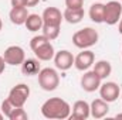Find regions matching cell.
<instances>
[{
  "instance_id": "cell-2",
  "label": "cell",
  "mask_w": 122,
  "mask_h": 120,
  "mask_svg": "<svg viewBox=\"0 0 122 120\" xmlns=\"http://www.w3.org/2000/svg\"><path fill=\"white\" fill-rule=\"evenodd\" d=\"M98 31L92 27H85V28H81L77 32H74L72 35V44L77 47V48H81V50H87L92 45H95L98 42Z\"/></svg>"
},
{
  "instance_id": "cell-15",
  "label": "cell",
  "mask_w": 122,
  "mask_h": 120,
  "mask_svg": "<svg viewBox=\"0 0 122 120\" xmlns=\"http://www.w3.org/2000/svg\"><path fill=\"white\" fill-rule=\"evenodd\" d=\"M10 21L16 26H21L26 23L27 17H29V11L26 7H11L10 13H9Z\"/></svg>"
},
{
  "instance_id": "cell-13",
  "label": "cell",
  "mask_w": 122,
  "mask_h": 120,
  "mask_svg": "<svg viewBox=\"0 0 122 120\" xmlns=\"http://www.w3.org/2000/svg\"><path fill=\"white\" fill-rule=\"evenodd\" d=\"M90 107H91V116L94 119H102V117H105L107 115H108V112H109V105H108V102H105L104 99H95V100H92V103L90 105Z\"/></svg>"
},
{
  "instance_id": "cell-29",
  "label": "cell",
  "mask_w": 122,
  "mask_h": 120,
  "mask_svg": "<svg viewBox=\"0 0 122 120\" xmlns=\"http://www.w3.org/2000/svg\"><path fill=\"white\" fill-rule=\"evenodd\" d=\"M118 31H119V34H122V17L119 18V21H118Z\"/></svg>"
},
{
  "instance_id": "cell-32",
  "label": "cell",
  "mask_w": 122,
  "mask_h": 120,
  "mask_svg": "<svg viewBox=\"0 0 122 120\" xmlns=\"http://www.w3.org/2000/svg\"><path fill=\"white\" fill-rule=\"evenodd\" d=\"M3 117H4V115H3V113H1V112H0V120L3 119Z\"/></svg>"
},
{
  "instance_id": "cell-9",
  "label": "cell",
  "mask_w": 122,
  "mask_h": 120,
  "mask_svg": "<svg viewBox=\"0 0 122 120\" xmlns=\"http://www.w3.org/2000/svg\"><path fill=\"white\" fill-rule=\"evenodd\" d=\"M95 62V55L90 50H84L74 58V66L78 71H88Z\"/></svg>"
},
{
  "instance_id": "cell-20",
  "label": "cell",
  "mask_w": 122,
  "mask_h": 120,
  "mask_svg": "<svg viewBox=\"0 0 122 120\" xmlns=\"http://www.w3.org/2000/svg\"><path fill=\"white\" fill-rule=\"evenodd\" d=\"M43 17L41 16H38V14H29V17H27V20H26V23H24V26H26V28L31 32H36V31L41 30L43 28Z\"/></svg>"
},
{
  "instance_id": "cell-1",
  "label": "cell",
  "mask_w": 122,
  "mask_h": 120,
  "mask_svg": "<svg viewBox=\"0 0 122 120\" xmlns=\"http://www.w3.org/2000/svg\"><path fill=\"white\" fill-rule=\"evenodd\" d=\"M41 115L46 119H68L71 115V106L61 97H50L41 106Z\"/></svg>"
},
{
  "instance_id": "cell-16",
  "label": "cell",
  "mask_w": 122,
  "mask_h": 120,
  "mask_svg": "<svg viewBox=\"0 0 122 120\" xmlns=\"http://www.w3.org/2000/svg\"><path fill=\"white\" fill-rule=\"evenodd\" d=\"M84 9H65L62 13V17L67 23L70 24H78L84 18Z\"/></svg>"
},
{
  "instance_id": "cell-27",
  "label": "cell",
  "mask_w": 122,
  "mask_h": 120,
  "mask_svg": "<svg viewBox=\"0 0 122 120\" xmlns=\"http://www.w3.org/2000/svg\"><path fill=\"white\" fill-rule=\"evenodd\" d=\"M6 61H4V58H3V55H0V75L4 72V69H6Z\"/></svg>"
},
{
  "instance_id": "cell-14",
  "label": "cell",
  "mask_w": 122,
  "mask_h": 120,
  "mask_svg": "<svg viewBox=\"0 0 122 120\" xmlns=\"http://www.w3.org/2000/svg\"><path fill=\"white\" fill-rule=\"evenodd\" d=\"M33 52H34V55L37 57L38 61H50V60H53L54 55H56L54 47H53V44H51L50 41L46 42V44H43L41 47H38V48L34 50Z\"/></svg>"
},
{
  "instance_id": "cell-5",
  "label": "cell",
  "mask_w": 122,
  "mask_h": 120,
  "mask_svg": "<svg viewBox=\"0 0 122 120\" xmlns=\"http://www.w3.org/2000/svg\"><path fill=\"white\" fill-rule=\"evenodd\" d=\"M122 17V3L111 0L105 4V10H104V23H107L108 26H114L119 21Z\"/></svg>"
},
{
  "instance_id": "cell-17",
  "label": "cell",
  "mask_w": 122,
  "mask_h": 120,
  "mask_svg": "<svg viewBox=\"0 0 122 120\" xmlns=\"http://www.w3.org/2000/svg\"><path fill=\"white\" fill-rule=\"evenodd\" d=\"M92 71L104 81V79H107V78L112 74V65H111L108 61L101 60V61H98V62L94 64V69H92Z\"/></svg>"
},
{
  "instance_id": "cell-26",
  "label": "cell",
  "mask_w": 122,
  "mask_h": 120,
  "mask_svg": "<svg viewBox=\"0 0 122 120\" xmlns=\"http://www.w3.org/2000/svg\"><path fill=\"white\" fill-rule=\"evenodd\" d=\"M11 7H27V0H10Z\"/></svg>"
},
{
  "instance_id": "cell-6",
  "label": "cell",
  "mask_w": 122,
  "mask_h": 120,
  "mask_svg": "<svg viewBox=\"0 0 122 120\" xmlns=\"http://www.w3.org/2000/svg\"><path fill=\"white\" fill-rule=\"evenodd\" d=\"M3 58L6 61L7 65H13V66H17V65H21L24 60H26V54H24V50L19 45H10L6 48L4 54H3Z\"/></svg>"
},
{
  "instance_id": "cell-11",
  "label": "cell",
  "mask_w": 122,
  "mask_h": 120,
  "mask_svg": "<svg viewBox=\"0 0 122 120\" xmlns=\"http://www.w3.org/2000/svg\"><path fill=\"white\" fill-rule=\"evenodd\" d=\"M91 116V107L85 100H77L72 105V113L70 117L74 120H85Z\"/></svg>"
},
{
  "instance_id": "cell-10",
  "label": "cell",
  "mask_w": 122,
  "mask_h": 120,
  "mask_svg": "<svg viewBox=\"0 0 122 120\" xmlns=\"http://www.w3.org/2000/svg\"><path fill=\"white\" fill-rule=\"evenodd\" d=\"M74 58L75 57L67 50H61L58 52H56V55H54L56 68L60 69V71H68L74 65Z\"/></svg>"
},
{
  "instance_id": "cell-24",
  "label": "cell",
  "mask_w": 122,
  "mask_h": 120,
  "mask_svg": "<svg viewBox=\"0 0 122 120\" xmlns=\"http://www.w3.org/2000/svg\"><path fill=\"white\" fill-rule=\"evenodd\" d=\"M13 109H14V106L10 103L9 99H4V100L1 102V107H0V110H1V113L4 115V117H9V115L11 113Z\"/></svg>"
},
{
  "instance_id": "cell-33",
  "label": "cell",
  "mask_w": 122,
  "mask_h": 120,
  "mask_svg": "<svg viewBox=\"0 0 122 120\" xmlns=\"http://www.w3.org/2000/svg\"><path fill=\"white\" fill-rule=\"evenodd\" d=\"M121 96H122V93H121Z\"/></svg>"
},
{
  "instance_id": "cell-30",
  "label": "cell",
  "mask_w": 122,
  "mask_h": 120,
  "mask_svg": "<svg viewBox=\"0 0 122 120\" xmlns=\"http://www.w3.org/2000/svg\"><path fill=\"white\" fill-rule=\"evenodd\" d=\"M115 117H117V119H122V113H118V115H117Z\"/></svg>"
},
{
  "instance_id": "cell-19",
  "label": "cell",
  "mask_w": 122,
  "mask_h": 120,
  "mask_svg": "<svg viewBox=\"0 0 122 120\" xmlns=\"http://www.w3.org/2000/svg\"><path fill=\"white\" fill-rule=\"evenodd\" d=\"M104 10H105V4L94 3L90 7V18L94 23H97V24L104 23Z\"/></svg>"
},
{
  "instance_id": "cell-21",
  "label": "cell",
  "mask_w": 122,
  "mask_h": 120,
  "mask_svg": "<svg viewBox=\"0 0 122 120\" xmlns=\"http://www.w3.org/2000/svg\"><path fill=\"white\" fill-rule=\"evenodd\" d=\"M60 28L61 26H46V24H43L41 30H43V35H46L50 41H54L60 35Z\"/></svg>"
},
{
  "instance_id": "cell-12",
  "label": "cell",
  "mask_w": 122,
  "mask_h": 120,
  "mask_svg": "<svg viewBox=\"0 0 122 120\" xmlns=\"http://www.w3.org/2000/svg\"><path fill=\"white\" fill-rule=\"evenodd\" d=\"M41 17H43V23L46 26H61V23L64 20L61 11L57 7H47L43 11Z\"/></svg>"
},
{
  "instance_id": "cell-28",
  "label": "cell",
  "mask_w": 122,
  "mask_h": 120,
  "mask_svg": "<svg viewBox=\"0 0 122 120\" xmlns=\"http://www.w3.org/2000/svg\"><path fill=\"white\" fill-rule=\"evenodd\" d=\"M40 3V0H27V7H34Z\"/></svg>"
},
{
  "instance_id": "cell-22",
  "label": "cell",
  "mask_w": 122,
  "mask_h": 120,
  "mask_svg": "<svg viewBox=\"0 0 122 120\" xmlns=\"http://www.w3.org/2000/svg\"><path fill=\"white\" fill-rule=\"evenodd\" d=\"M7 119L9 120H27L29 119V115H27V112L23 107H14Z\"/></svg>"
},
{
  "instance_id": "cell-7",
  "label": "cell",
  "mask_w": 122,
  "mask_h": 120,
  "mask_svg": "<svg viewBox=\"0 0 122 120\" xmlns=\"http://www.w3.org/2000/svg\"><path fill=\"white\" fill-rule=\"evenodd\" d=\"M99 96L101 99H104L105 102L108 103H112L115 102L119 95H121V89H119V85L115 83V82H105V83H101L99 86Z\"/></svg>"
},
{
  "instance_id": "cell-25",
  "label": "cell",
  "mask_w": 122,
  "mask_h": 120,
  "mask_svg": "<svg viewBox=\"0 0 122 120\" xmlns=\"http://www.w3.org/2000/svg\"><path fill=\"white\" fill-rule=\"evenodd\" d=\"M65 6L68 9H82L84 0H65Z\"/></svg>"
},
{
  "instance_id": "cell-23",
  "label": "cell",
  "mask_w": 122,
  "mask_h": 120,
  "mask_svg": "<svg viewBox=\"0 0 122 120\" xmlns=\"http://www.w3.org/2000/svg\"><path fill=\"white\" fill-rule=\"evenodd\" d=\"M50 40L46 37V35H36V37H33L31 38V41H30V48L34 51V50H37L38 47H41L43 44H46V42H48Z\"/></svg>"
},
{
  "instance_id": "cell-4",
  "label": "cell",
  "mask_w": 122,
  "mask_h": 120,
  "mask_svg": "<svg viewBox=\"0 0 122 120\" xmlns=\"http://www.w3.org/2000/svg\"><path fill=\"white\" fill-rule=\"evenodd\" d=\"M29 96H30V88L26 83H19L10 89L7 99L10 100V103L14 107H23L26 105Z\"/></svg>"
},
{
  "instance_id": "cell-8",
  "label": "cell",
  "mask_w": 122,
  "mask_h": 120,
  "mask_svg": "<svg viewBox=\"0 0 122 120\" xmlns=\"http://www.w3.org/2000/svg\"><path fill=\"white\" fill-rule=\"evenodd\" d=\"M101 82H102V79L94 71H85V74L81 76V81H80L81 88L85 90V92H88V93L99 89Z\"/></svg>"
},
{
  "instance_id": "cell-18",
  "label": "cell",
  "mask_w": 122,
  "mask_h": 120,
  "mask_svg": "<svg viewBox=\"0 0 122 120\" xmlns=\"http://www.w3.org/2000/svg\"><path fill=\"white\" fill-rule=\"evenodd\" d=\"M40 62L38 60H24V62L21 64V72L27 76L31 75H38L40 72Z\"/></svg>"
},
{
  "instance_id": "cell-3",
  "label": "cell",
  "mask_w": 122,
  "mask_h": 120,
  "mask_svg": "<svg viewBox=\"0 0 122 120\" xmlns=\"http://www.w3.org/2000/svg\"><path fill=\"white\" fill-rule=\"evenodd\" d=\"M37 76H38V85L46 92H53L60 85V75L53 68H43Z\"/></svg>"
},
{
  "instance_id": "cell-31",
  "label": "cell",
  "mask_w": 122,
  "mask_h": 120,
  "mask_svg": "<svg viewBox=\"0 0 122 120\" xmlns=\"http://www.w3.org/2000/svg\"><path fill=\"white\" fill-rule=\"evenodd\" d=\"M1 28H3V21H1V18H0V31H1Z\"/></svg>"
}]
</instances>
